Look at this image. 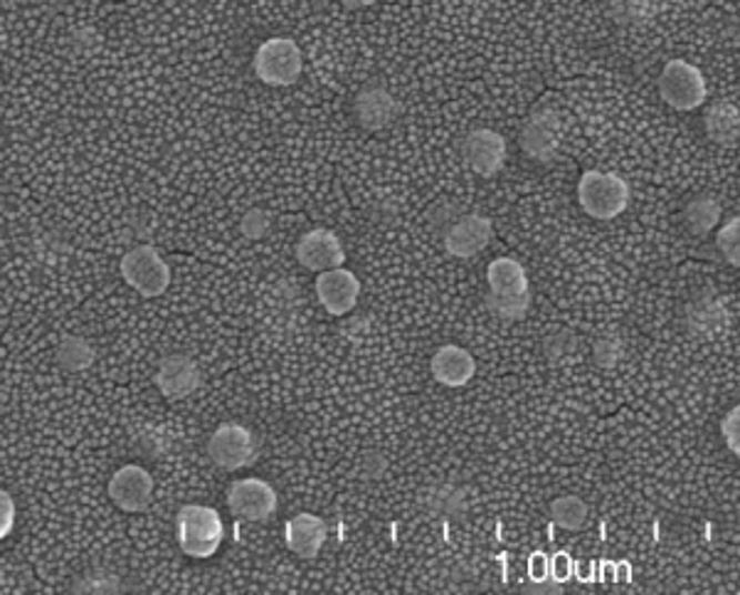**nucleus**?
Returning a JSON list of instances; mask_svg holds the SVG:
<instances>
[{
	"instance_id": "f257e3e1",
	"label": "nucleus",
	"mask_w": 740,
	"mask_h": 595,
	"mask_svg": "<svg viewBox=\"0 0 740 595\" xmlns=\"http://www.w3.org/2000/svg\"><path fill=\"white\" fill-rule=\"evenodd\" d=\"M175 536H179V546L185 556L210 558L223 544L225 524L213 506L185 504L175 520Z\"/></svg>"
},
{
	"instance_id": "f03ea898",
	"label": "nucleus",
	"mask_w": 740,
	"mask_h": 595,
	"mask_svg": "<svg viewBox=\"0 0 740 595\" xmlns=\"http://www.w3.org/2000/svg\"><path fill=\"white\" fill-rule=\"evenodd\" d=\"M578 201L582 211L595 220H612L627 211L632 189L617 173L588 171L578 183Z\"/></svg>"
},
{
	"instance_id": "7ed1b4c3",
	"label": "nucleus",
	"mask_w": 740,
	"mask_h": 595,
	"mask_svg": "<svg viewBox=\"0 0 740 595\" xmlns=\"http://www.w3.org/2000/svg\"><path fill=\"white\" fill-rule=\"evenodd\" d=\"M119 270L131 290H136L141 296H146V300L161 296L171 284V268L161 258V252L151 245H139L129 250L126 255L121 258Z\"/></svg>"
},
{
	"instance_id": "20e7f679",
	"label": "nucleus",
	"mask_w": 740,
	"mask_h": 595,
	"mask_svg": "<svg viewBox=\"0 0 740 595\" xmlns=\"http://www.w3.org/2000/svg\"><path fill=\"white\" fill-rule=\"evenodd\" d=\"M304 54L292 38L264 40L255 54V74L270 87H290L302 77Z\"/></svg>"
},
{
	"instance_id": "39448f33",
	"label": "nucleus",
	"mask_w": 740,
	"mask_h": 595,
	"mask_svg": "<svg viewBox=\"0 0 740 595\" xmlns=\"http://www.w3.org/2000/svg\"><path fill=\"white\" fill-rule=\"evenodd\" d=\"M659 94L677 112H691L709 99L703 72L687 60H671L659 77Z\"/></svg>"
},
{
	"instance_id": "423d86ee",
	"label": "nucleus",
	"mask_w": 740,
	"mask_h": 595,
	"mask_svg": "<svg viewBox=\"0 0 740 595\" xmlns=\"http://www.w3.org/2000/svg\"><path fill=\"white\" fill-rule=\"evenodd\" d=\"M207 455L220 470L237 472L255 465L260 450L250 427L240 423H223L207 440Z\"/></svg>"
},
{
	"instance_id": "0eeeda50",
	"label": "nucleus",
	"mask_w": 740,
	"mask_h": 595,
	"mask_svg": "<svg viewBox=\"0 0 740 595\" xmlns=\"http://www.w3.org/2000/svg\"><path fill=\"white\" fill-rule=\"evenodd\" d=\"M277 492L270 482L257 477H245L230 484L227 510L240 522H267L277 514Z\"/></svg>"
},
{
	"instance_id": "6e6552de",
	"label": "nucleus",
	"mask_w": 740,
	"mask_h": 595,
	"mask_svg": "<svg viewBox=\"0 0 740 595\" xmlns=\"http://www.w3.org/2000/svg\"><path fill=\"white\" fill-rule=\"evenodd\" d=\"M109 500L124 514L146 512L153 502V477L139 465L119 467L109 480Z\"/></svg>"
},
{
	"instance_id": "1a4fd4ad",
	"label": "nucleus",
	"mask_w": 740,
	"mask_h": 595,
	"mask_svg": "<svg viewBox=\"0 0 740 595\" xmlns=\"http://www.w3.org/2000/svg\"><path fill=\"white\" fill-rule=\"evenodd\" d=\"M494 238V223L484 215H467L462 213L455 223H452L445 233H442V242H445L447 255L457 260H469L489 245Z\"/></svg>"
},
{
	"instance_id": "9d476101",
	"label": "nucleus",
	"mask_w": 740,
	"mask_h": 595,
	"mask_svg": "<svg viewBox=\"0 0 740 595\" xmlns=\"http://www.w3.org/2000/svg\"><path fill=\"white\" fill-rule=\"evenodd\" d=\"M462 157L481 179H494L506 163V139L494 129H477L464 139Z\"/></svg>"
},
{
	"instance_id": "9b49d317",
	"label": "nucleus",
	"mask_w": 740,
	"mask_h": 595,
	"mask_svg": "<svg viewBox=\"0 0 740 595\" xmlns=\"http://www.w3.org/2000/svg\"><path fill=\"white\" fill-rule=\"evenodd\" d=\"M316 296L331 316H346L356 310L361 282L346 268H334L316 274Z\"/></svg>"
},
{
	"instance_id": "f8f14e48",
	"label": "nucleus",
	"mask_w": 740,
	"mask_h": 595,
	"mask_svg": "<svg viewBox=\"0 0 740 595\" xmlns=\"http://www.w3.org/2000/svg\"><path fill=\"white\" fill-rule=\"evenodd\" d=\"M296 260L304 270L308 272H326L334 268H344L346 262V250L341 245L336 233H331L326 228L308 230L296 242Z\"/></svg>"
},
{
	"instance_id": "ddd939ff",
	"label": "nucleus",
	"mask_w": 740,
	"mask_h": 595,
	"mask_svg": "<svg viewBox=\"0 0 740 595\" xmlns=\"http://www.w3.org/2000/svg\"><path fill=\"white\" fill-rule=\"evenodd\" d=\"M353 112H356L358 124L368 131H381L391 127L401 117V104L395 102V97L381 84H368L356 94L353 102Z\"/></svg>"
},
{
	"instance_id": "4468645a",
	"label": "nucleus",
	"mask_w": 740,
	"mask_h": 595,
	"mask_svg": "<svg viewBox=\"0 0 740 595\" xmlns=\"http://www.w3.org/2000/svg\"><path fill=\"white\" fill-rule=\"evenodd\" d=\"M156 385L169 401L187 399L201 385V369L191 356H165L159 363Z\"/></svg>"
},
{
	"instance_id": "2eb2a0df",
	"label": "nucleus",
	"mask_w": 740,
	"mask_h": 595,
	"mask_svg": "<svg viewBox=\"0 0 740 595\" xmlns=\"http://www.w3.org/2000/svg\"><path fill=\"white\" fill-rule=\"evenodd\" d=\"M328 538V526L316 514H296L286 522V546L300 558H316Z\"/></svg>"
},
{
	"instance_id": "dca6fc26",
	"label": "nucleus",
	"mask_w": 740,
	"mask_h": 595,
	"mask_svg": "<svg viewBox=\"0 0 740 595\" xmlns=\"http://www.w3.org/2000/svg\"><path fill=\"white\" fill-rule=\"evenodd\" d=\"M477 373V361L464 346L447 344L435 351L433 356V376L447 389H462Z\"/></svg>"
},
{
	"instance_id": "f3484780",
	"label": "nucleus",
	"mask_w": 740,
	"mask_h": 595,
	"mask_svg": "<svg viewBox=\"0 0 740 595\" xmlns=\"http://www.w3.org/2000/svg\"><path fill=\"white\" fill-rule=\"evenodd\" d=\"M486 284L491 296H524L531 294L524 264L514 258H496L486 268Z\"/></svg>"
},
{
	"instance_id": "a211bd4d",
	"label": "nucleus",
	"mask_w": 740,
	"mask_h": 595,
	"mask_svg": "<svg viewBox=\"0 0 740 595\" xmlns=\"http://www.w3.org/2000/svg\"><path fill=\"white\" fill-rule=\"evenodd\" d=\"M521 147L536 161H550L556 153V117L536 112L521 131Z\"/></svg>"
},
{
	"instance_id": "6ab92c4d",
	"label": "nucleus",
	"mask_w": 740,
	"mask_h": 595,
	"mask_svg": "<svg viewBox=\"0 0 740 595\" xmlns=\"http://www.w3.org/2000/svg\"><path fill=\"white\" fill-rule=\"evenodd\" d=\"M706 131L716 143L733 147L738 139V109L728 102H716L706 114Z\"/></svg>"
},
{
	"instance_id": "aec40b11",
	"label": "nucleus",
	"mask_w": 740,
	"mask_h": 595,
	"mask_svg": "<svg viewBox=\"0 0 740 595\" xmlns=\"http://www.w3.org/2000/svg\"><path fill=\"white\" fill-rule=\"evenodd\" d=\"M683 220H687V228L693 235L703 238V235H709L711 230L718 225V220H721V205H718L709 195H699L687 205V211H683Z\"/></svg>"
},
{
	"instance_id": "412c9836",
	"label": "nucleus",
	"mask_w": 740,
	"mask_h": 595,
	"mask_svg": "<svg viewBox=\"0 0 740 595\" xmlns=\"http://www.w3.org/2000/svg\"><path fill=\"white\" fill-rule=\"evenodd\" d=\"M550 520H554L556 526L566 528V532H580L585 522H588V504L580 497L566 494V497H558L550 504Z\"/></svg>"
},
{
	"instance_id": "4be33fe9",
	"label": "nucleus",
	"mask_w": 740,
	"mask_h": 595,
	"mask_svg": "<svg viewBox=\"0 0 740 595\" xmlns=\"http://www.w3.org/2000/svg\"><path fill=\"white\" fill-rule=\"evenodd\" d=\"M534 294H524V296H491L486 294V306L504 319V322H516V319H524L531 310Z\"/></svg>"
},
{
	"instance_id": "5701e85b",
	"label": "nucleus",
	"mask_w": 740,
	"mask_h": 595,
	"mask_svg": "<svg viewBox=\"0 0 740 595\" xmlns=\"http://www.w3.org/2000/svg\"><path fill=\"white\" fill-rule=\"evenodd\" d=\"M716 245L721 250V255L738 268L740 264V220L733 218L731 223L723 225L716 235Z\"/></svg>"
},
{
	"instance_id": "b1692460",
	"label": "nucleus",
	"mask_w": 740,
	"mask_h": 595,
	"mask_svg": "<svg viewBox=\"0 0 740 595\" xmlns=\"http://www.w3.org/2000/svg\"><path fill=\"white\" fill-rule=\"evenodd\" d=\"M462 215V208L457 203H452V201H439L435 203L433 208H429V213H427V220H429V225H433L437 233L442 235L445 233V230L455 223V220Z\"/></svg>"
},
{
	"instance_id": "393cba45",
	"label": "nucleus",
	"mask_w": 740,
	"mask_h": 595,
	"mask_svg": "<svg viewBox=\"0 0 740 595\" xmlns=\"http://www.w3.org/2000/svg\"><path fill=\"white\" fill-rule=\"evenodd\" d=\"M18 520V510H16V500L10 497L6 490H0V542L13 534Z\"/></svg>"
},
{
	"instance_id": "a878e982",
	"label": "nucleus",
	"mask_w": 740,
	"mask_h": 595,
	"mask_svg": "<svg viewBox=\"0 0 740 595\" xmlns=\"http://www.w3.org/2000/svg\"><path fill=\"white\" fill-rule=\"evenodd\" d=\"M721 435L726 440L728 450H731L733 455H740V407H733V411L723 417Z\"/></svg>"
},
{
	"instance_id": "bb28decb",
	"label": "nucleus",
	"mask_w": 740,
	"mask_h": 595,
	"mask_svg": "<svg viewBox=\"0 0 740 595\" xmlns=\"http://www.w3.org/2000/svg\"><path fill=\"white\" fill-rule=\"evenodd\" d=\"M548 568H550V578L558 583H568L572 578V573H576V561H572L566 551H560V554H556L554 558H548Z\"/></svg>"
},
{
	"instance_id": "cd10ccee",
	"label": "nucleus",
	"mask_w": 740,
	"mask_h": 595,
	"mask_svg": "<svg viewBox=\"0 0 740 595\" xmlns=\"http://www.w3.org/2000/svg\"><path fill=\"white\" fill-rule=\"evenodd\" d=\"M270 230V220L262 211H250L242 220V233L247 238H262Z\"/></svg>"
},
{
	"instance_id": "c85d7f7f",
	"label": "nucleus",
	"mask_w": 740,
	"mask_h": 595,
	"mask_svg": "<svg viewBox=\"0 0 740 595\" xmlns=\"http://www.w3.org/2000/svg\"><path fill=\"white\" fill-rule=\"evenodd\" d=\"M548 558L550 556L544 554V551H536V554H531V558H528V581L538 583V581H546L550 576Z\"/></svg>"
},
{
	"instance_id": "c756f323",
	"label": "nucleus",
	"mask_w": 740,
	"mask_h": 595,
	"mask_svg": "<svg viewBox=\"0 0 740 595\" xmlns=\"http://www.w3.org/2000/svg\"><path fill=\"white\" fill-rule=\"evenodd\" d=\"M528 593H562V583L554 581V578H546V581H538V583H528L526 586Z\"/></svg>"
},
{
	"instance_id": "7c9ffc66",
	"label": "nucleus",
	"mask_w": 740,
	"mask_h": 595,
	"mask_svg": "<svg viewBox=\"0 0 740 595\" xmlns=\"http://www.w3.org/2000/svg\"><path fill=\"white\" fill-rule=\"evenodd\" d=\"M348 10H363V8H371L375 0H341Z\"/></svg>"
}]
</instances>
